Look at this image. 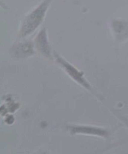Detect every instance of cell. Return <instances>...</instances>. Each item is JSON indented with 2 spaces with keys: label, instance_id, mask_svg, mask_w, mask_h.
I'll list each match as a JSON object with an SVG mask.
<instances>
[{
  "label": "cell",
  "instance_id": "6da1fadb",
  "mask_svg": "<svg viewBox=\"0 0 128 154\" xmlns=\"http://www.w3.org/2000/svg\"><path fill=\"white\" fill-rule=\"evenodd\" d=\"M52 0H45L29 14L23 22L20 33L23 36L32 33L41 24Z\"/></svg>",
  "mask_w": 128,
  "mask_h": 154
}]
</instances>
